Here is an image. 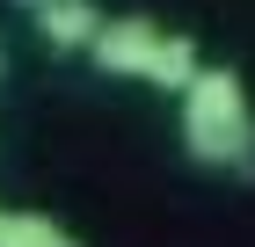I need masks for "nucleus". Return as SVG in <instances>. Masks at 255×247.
<instances>
[{
  "label": "nucleus",
  "mask_w": 255,
  "mask_h": 247,
  "mask_svg": "<svg viewBox=\"0 0 255 247\" xmlns=\"http://www.w3.org/2000/svg\"><path fill=\"white\" fill-rule=\"evenodd\" d=\"M175 102H182L175 109L182 153H190L197 167L255 182V102H248V87H241L234 66H204Z\"/></svg>",
  "instance_id": "obj_1"
},
{
  "label": "nucleus",
  "mask_w": 255,
  "mask_h": 247,
  "mask_svg": "<svg viewBox=\"0 0 255 247\" xmlns=\"http://www.w3.org/2000/svg\"><path fill=\"white\" fill-rule=\"evenodd\" d=\"M88 58H95L102 73H117V80H146V87H160V95H182V87L204 73L197 37L160 29L153 15H102Z\"/></svg>",
  "instance_id": "obj_2"
},
{
  "label": "nucleus",
  "mask_w": 255,
  "mask_h": 247,
  "mask_svg": "<svg viewBox=\"0 0 255 247\" xmlns=\"http://www.w3.org/2000/svg\"><path fill=\"white\" fill-rule=\"evenodd\" d=\"M29 22H37V37L51 44V51H88V44H95V29H102L95 0H44Z\"/></svg>",
  "instance_id": "obj_3"
},
{
  "label": "nucleus",
  "mask_w": 255,
  "mask_h": 247,
  "mask_svg": "<svg viewBox=\"0 0 255 247\" xmlns=\"http://www.w3.org/2000/svg\"><path fill=\"white\" fill-rule=\"evenodd\" d=\"M0 247H80V240L44 211H0Z\"/></svg>",
  "instance_id": "obj_4"
},
{
  "label": "nucleus",
  "mask_w": 255,
  "mask_h": 247,
  "mask_svg": "<svg viewBox=\"0 0 255 247\" xmlns=\"http://www.w3.org/2000/svg\"><path fill=\"white\" fill-rule=\"evenodd\" d=\"M15 7H22V15H37V7H44V0H15Z\"/></svg>",
  "instance_id": "obj_5"
},
{
  "label": "nucleus",
  "mask_w": 255,
  "mask_h": 247,
  "mask_svg": "<svg viewBox=\"0 0 255 247\" xmlns=\"http://www.w3.org/2000/svg\"><path fill=\"white\" fill-rule=\"evenodd\" d=\"M0 80H7V51H0Z\"/></svg>",
  "instance_id": "obj_6"
}]
</instances>
